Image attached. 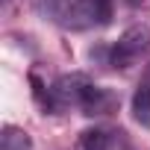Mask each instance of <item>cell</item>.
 I'll list each match as a JSON object with an SVG mask.
<instances>
[{"mask_svg":"<svg viewBox=\"0 0 150 150\" xmlns=\"http://www.w3.org/2000/svg\"><path fill=\"white\" fill-rule=\"evenodd\" d=\"M132 118L141 124V127H150V65L144 71L141 83L135 86L132 91Z\"/></svg>","mask_w":150,"mask_h":150,"instance_id":"277c9868","label":"cell"},{"mask_svg":"<svg viewBox=\"0 0 150 150\" xmlns=\"http://www.w3.org/2000/svg\"><path fill=\"white\" fill-rule=\"evenodd\" d=\"M112 106H115V97H112V94H109L106 88H100V86H91L80 109H83V115L94 118V115H106V112H109Z\"/></svg>","mask_w":150,"mask_h":150,"instance_id":"5b68a950","label":"cell"},{"mask_svg":"<svg viewBox=\"0 0 150 150\" xmlns=\"http://www.w3.org/2000/svg\"><path fill=\"white\" fill-rule=\"evenodd\" d=\"M147 50H150V30L141 27V24H135V27H129V30L118 38V44L109 50V65L124 71V68L135 65L141 56H147Z\"/></svg>","mask_w":150,"mask_h":150,"instance_id":"7a4b0ae2","label":"cell"},{"mask_svg":"<svg viewBox=\"0 0 150 150\" xmlns=\"http://www.w3.org/2000/svg\"><path fill=\"white\" fill-rule=\"evenodd\" d=\"M94 83L86 77V74H65L53 83V100H56V109H68V106H83L88 88Z\"/></svg>","mask_w":150,"mask_h":150,"instance_id":"3957f363","label":"cell"},{"mask_svg":"<svg viewBox=\"0 0 150 150\" xmlns=\"http://www.w3.org/2000/svg\"><path fill=\"white\" fill-rule=\"evenodd\" d=\"M30 86H33V97L38 100V106H41L44 112H59V109H56V100H53V91L44 88V83L35 77V74L30 77Z\"/></svg>","mask_w":150,"mask_h":150,"instance_id":"ba28073f","label":"cell"},{"mask_svg":"<svg viewBox=\"0 0 150 150\" xmlns=\"http://www.w3.org/2000/svg\"><path fill=\"white\" fill-rule=\"evenodd\" d=\"M41 18L65 27V30H86L94 24L91 0H33Z\"/></svg>","mask_w":150,"mask_h":150,"instance_id":"6da1fadb","label":"cell"},{"mask_svg":"<svg viewBox=\"0 0 150 150\" xmlns=\"http://www.w3.org/2000/svg\"><path fill=\"white\" fill-rule=\"evenodd\" d=\"M30 147H33V138L18 127H6L0 135V150H30Z\"/></svg>","mask_w":150,"mask_h":150,"instance_id":"8992f818","label":"cell"},{"mask_svg":"<svg viewBox=\"0 0 150 150\" xmlns=\"http://www.w3.org/2000/svg\"><path fill=\"white\" fill-rule=\"evenodd\" d=\"M91 12L97 27H109L112 21V0H91Z\"/></svg>","mask_w":150,"mask_h":150,"instance_id":"9c48e42d","label":"cell"},{"mask_svg":"<svg viewBox=\"0 0 150 150\" xmlns=\"http://www.w3.org/2000/svg\"><path fill=\"white\" fill-rule=\"evenodd\" d=\"M80 150H112V141L103 129L91 127V129H83L80 132Z\"/></svg>","mask_w":150,"mask_h":150,"instance_id":"52a82bcc","label":"cell"}]
</instances>
